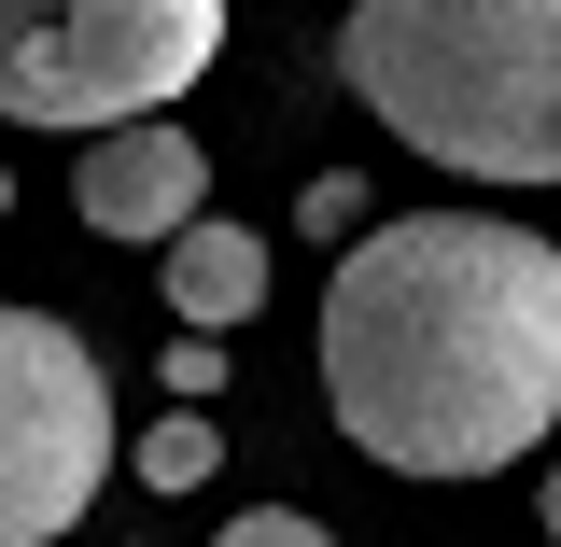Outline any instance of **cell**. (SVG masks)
<instances>
[{
  "label": "cell",
  "mask_w": 561,
  "mask_h": 547,
  "mask_svg": "<svg viewBox=\"0 0 561 547\" xmlns=\"http://www.w3.org/2000/svg\"><path fill=\"white\" fill-rule=\"evenodd\" d=\"M323 408L379 478H505L561 421V239L393 210L323 281Z\"/></svg>",
  "instance_id": "cell-1"
},
{
  "label": "cell",
  "mask_w": 561,
  "mask_h": 547,
  "mask_svg": "<svg viewBox=\"0 0 561 547\" xmlns=\"http://www.w3.org/2000/svg\"><path fill=\"white\" fill-rule=\"evenodd\" d=\"M337 70L463 183H561V0H351Z\"/></svg>",
  "instance_id": "cell-2"
},
{
  "label": "cell",
  "mask_w": 561,
  "mask_h": 547,
  "mask_svg": "<svg viewBox=\"0 0 561 547\" xmlns=\"http://www.w3.org/2000/svg\"><path fill=\"white\" fill-rule=\"evenodd\" d=\"M225 57V0H0V127H154Z\"/></svg>",
  "instance_id": "cell-3"
},
{
  "label": "cell",
  "mask_w": 561,
  "mask_h": 547,
  "mask_svg": "<svg viewBox=\"0 0 561 547\" xmlns=\"http://www.w3.org/2000/svg\"><path fill=\"white\" fill-rule=\"evenodd\" d=\"M113 478V379L57 309H0V547H57Z\"/></svg>",
  "instance_id": "cell-4"
},
{
  "label": "cell",
  "mask_w": 561,
  "mask_h": 547,
  "mask_svg": "<svg viewBox=\"0 0 561 547\" xmlns=\"http://www.w3.org/2000/svg\"><path fill=\"white\" fill-rule=\"evenodd\" d=\"M70 210H84L99 239L169 253L183 225H210V155L169 127V113H154V127H113V140H84V155H70Z\"/></svg>",
  "instance_id": "cell-5"
},
{
  "label": "cell",
  "mask_w": 561,
  "mask_h": 547,
  "mask_svg": "<svg viewBox=\"0 0 561 547\" xmlns=\"http://www.w3.org/2000/svg\"><path fill=\"white\" fill-rule=\"evenodd\" d=\"M169 309H183V338L253 323V309H267V239H253V225H183V239H169Z\"/></svg>",
  "instance_id": "cell-6"
},
{
  "label": "cell",
  "mask_w": 561,
  "mask_h": 547,
  "mask_svg": "<svg viewBox=\"0 0 561 547\" xmlns=\"http://www.w3.org/2000/svg\"><path fill=\"white\" fill-rule=\"evenodd\" d=\"M127 478L154 491V505H183V491H210V478H225V435H210L197 408H169V421H154V435L127 449Z\"/></svg>",
  "instance_id": "cell-7"
},
{
  "label": "cell",
  "mask_w": 561,
  "mask_h": 547,
  "mask_svg": "<svg viewBox=\"0 0 561 547\" xmlns=\"http://www.w3.org/2000/svg\"><path fill=\"white\" fill-rule=\"evenodd\" d=\"M295 225H309V239H365V225H379V197H365V183H351V169H323V183H309V197H295Z\"/></svg>",
  "instance_id": "cell-8"
},
{
  "label": "cell",
  "mask_w": 561,
  "mask_h": 547,
  "mask_svg": "<svg viewBox=\"0 0 561 547\" xmlns=\"http://www.w3.org/2000/svg\"><path fill=\"white\" fill-rule=\"evenodd\" d=\"M210 547H337L323 520H295V505H253V520H225Z\"/></svg>",
  "instance_id": "cell-9"
},
{
  "label": "cell",
  "mask_w": 561,
  "mask_h": 547,
  "mask_svg": "<svg viewBox=\"0 0 561 547\" xmlns=\"http://www.w3.org/2000/svg\"><path fill=\"white\" fill-rule=\"evenodd\" d=\"M154 365H169V408H210V394H225V351H210V338H183V351H154Z\"/></svg>",
  "instance_id": "cell-10"
},
{
  "label": "cell",
  "mask_w": 561,
  "mask_h": 547,
  "mask_svg": "<svg viewBox=\"0 0 561 547\" xmlns=\"http://www.w3.org/2000/svg\"><path fill=\"white\" fill-rule=\"evenodd\" d=\"M534 520H548V547H561V464H548V478H534Z\"/></svg>",
  "instance_id": "cell-11"
},
{
  "label": "cell",
  "mask_w": 561,
  "mask_h": 547,
  "mask_svg": "<svg viewBox=\"0 0 561 547\" xmlns=\"http://www.w3.org/2000/svg\"><path fill=\"white\" fill-rule=\"evenodd\" d=\"M0 210H14V183H0Z\"/></svg>",
  "instance_id": "cell-12"
}]
</instances>
